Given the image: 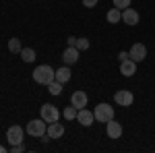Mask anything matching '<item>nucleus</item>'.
Here are the masks:
<instances>
[{
  "instance_id": "6e6552de",
  "label": "nucleus",
  "mask_w": 155,
  "mask_h": 153,
  "mask_svg": "<svg viewBox=\"0 0 155 153\" xmlns=\"http://www.w3.org/2000/svg\"><path fill=\"white\" fill-rule=\"evenodd\" d=\"M77 122H79L81 126H91V124L95 122V114H93V112H89L87 108H81V110H79V114H77Z\"/></svg>"
},
{
  "instance_id": "5701e85b",
  "label": "nucleus",
  "mask_w": 155,
  "mask_h": 153,
  "mask_svg": "<svg viewBox=\"0 0 155 153\" xmlns=\"http://www.w3.org/2000/svg\"><path fill=\"white\" fill-rule=\"evenodd\" d=\"M25 151V145L19 143V145H11V153H23Z\"/></svg>"
},
{
  "instance_id": "f3484780",
  "label": "nucleus",
  "mask_w": 155,
  "mask_h": 153,
  "mask_svg": "<svg viewBox=\"0 0 155 153\" xmlns=\"http://www.w3.org/2000/svg\"><path fill=\"white\" fill-rule=\"evenodd\" d=\"M21 50H23V46H21V39H19V37L8 39V52H12V54H21Z\"/></svg>"
},
{
  "instance_id": "f03ea898",
  "label": "nucleus",
  "mask_w": 155,
  "mask_h": 153,
  "mask_svg": "<svg viewBox=\"0 0 155 153\" xmlns=\"http://www.w3.org/2000/svg\"><path fill=\"white\" fill-rule=\"evenodd\" d=\"M27 135H31V137H44L46 132H48V122L41 118H35V120H29L27 122Z\"/></svg>"
},
{
  "instance_id": "39448f33",
  "label": "nucleus",
  "mask_w": 155,
  "mask_h": 153,
  "mask_svg": "<svg viewBox=\"0 0 155 153\" xmlns=\"http://www.w3.org/2000/svg\"><path fill=\"white\" fill-rule=\"evenodd\" d=\"M39 116L50 124V122H58L60 112H58V108H56V106H52V104H44L41 110H39Z\"/></svg>"
},
{
  "instance_id": "1a4fd4ad",
  "label": "nucleus",
  "mask_w": 155,
  "mask_h": 153,
  "mask_svg": "<svg viewBox=\"0 0 155 153\" xmlns=\"http://www.w3.org/2000/svg\"><path fill=\"white\" fill-rule=\"evenodd\" d=\"M79 56H81V52L74 46H68L62 52V60H64V64H68V66H71V64H77V62H79Z\"/></svg>"
},
{
  "instance_id": "7ed1b4c3",
  "label": "nucleus",
  "mask_w": 155,
  "mask_h": 153,
  "mask_svg": "<svg viewBox=\"0 0 155 153\" xmlns=\"http://www.w3.org/2000/svg\"><path fill=\"white\" fill-rule=\"evenodd\" d=\"M93 114H95V122H104L106 124L110 120H114V108L110 104H97Z\"/></svg>"
},
{
  "instance_id": "9b49d317",
  "label": "nucleus",
  "mask_w": 155,
  "mask_h": 153,
  "mask_svg": "<svg viewBox=\"0 0 155 153\" xmlns=\"http://www.w3.org/2000/svg\"><path fill=\"white\" fill-rule=\"evenodd\" d=\"M106 132L110 139H120L122 137V124L116 120H110V122H106Z\"/></svg>"
},
{
  "instance_id": "2eb2a0df",
  "label": "nucleus",
  "mask_w": 155,
  "mask_h": 153,
  "mask_svg": "<svg viewBox=\"0 0 155 153\" xmlns=\"http://www.w3.org/2000/svg\"><path fill=\"white\" fill-rule=\"evenodd\" d=\"M71 77H72V72H71V68H68V64H64L62 68H58V71H56V81L62 83V85L71 81Z\"/></svg>"
},
{
  "instance_id": "0eeeda50",
  "label": "nucleus",
  "mask_w": 155,
  "mask_h": 153,
  "mask_svg": "<svg viewBox=\"0 0 155 153\" xmlns=\"http://www.w3.org/2000/svg\"><path fill=\"white\" fill-rule=\"evenodd\" d=\"M128 56L139 64V62H143V60L147 58V48H145L143 44H132V48L128 50Z\"/></svg>"
},
{
  "instance_id": "aec40b11",
  "label": "nucleus",
  "mask_w": 155,
  "mask_h": 153,
  "mask_svg": "<svg viewBox=\"0 0 155 153\" xmlns=\"http://www.w3.org/2000/svg\"><path fill=\"white\" fill-rule=\"evenodd\" d=\"M77 114H79V110L72 106V104L66 106V110H64V118H66V120H77Z\"/></svg>"
},
{
  "instance_id": "f8f14e48",
  "label": "nucleus",
  "mask_w": 155,
  "mask_h": 153,
  "mask_svg": "<svg viewBox=\"0 0 155 153\" xmlns=\"http://www.w3.org/2000/svg\"><path fill=\"white\" fill-rule=\"evenodd\" d=\"M139 19H141V17H139V12L134 11V8H130V6L122 11V21H124L126 25H130V27L139 25Z\"/></svg>"
},
{
  "instance_id": "b1692460",
  "label": "nucleus",
  "mask_w": 155,
  "mask_h": 153,
  "mask_svg": "<svg viewBox=\"0 0 155 153\" xmlns=\"http://www.w3.org/2000/svg\"><path fill=\"white\" fill-rule=\"evenodd\" d=\"M83 6H87V8H93V6H97V0H83Z\"/></svg>"
},
{
  "instance_id": "4be33fe9",
  "label": "nucleus",
  "mask_w": 155,
  "mask_h": 153,
  "mask_svg": "<svg viewBox=\"0 0 155 153\" xmlns=\"http://www.w3.org/2000/svg\"><path fill=\"white\" fill-rule=\"evenodd\" d=\"M112 2H114V6H116V8L124 11V8H128V6H130L132 0H112Z\"/></svg>"
},
{
  "instance_id": "a878e982",
  "label": "nucleus",
  "mask_w": 155,
  "mask_h": 153,
  "mask_svg": "<svg viewBox=\"0 0 155 153\" xmlns=\"http://www.w3.org/2000/svg\"><path fill=\"white\" fill-rule=\"evenodd\" d=\"M66 44H68V46H74V44H77V37H74V35H71L68 39H66Z\"/></svg>"
},
{
  "instance_id": "bb28decb",
  "label": "nucleus",
  "mask_w": 155,
  "mask_h": 153,
  "mask_svg": "<svg viewBox=\"0 0 155 153\" xmlns=\"http://www.w3.org/2000/svg\"><path fill=\"white\" fill-rule=\"evenodd\" d=\"M6 151V147H2V145H0V153H4Z\"/></svg>"
},
{
  "instance_id": "393cba45",
  "label": "nucleus",
  "mask_w": 155,
  "mask_h": 153,
  "mask_svg": "<svg viewBox=\"0 0 155 153\" xmlns=\"http://www.w3.org/2000/svg\"><path fill=\"white\" fill-rule=\"evenodd\" d=\"M118 58H120V62H122V60L130 58V56H128V52H120V54H118Z\"/></svg>"
},
{
  "instance_id": "a211bd4d",
  "label": "nucleus",
  "mask_w": 155,
  "mask_h": 153,
  "mask_svg": "<svg viewBox=\"0 0 155 153\" xmlns=\"http://www.w3.org/2000/svg\"><path fill=\"white\" fill-rule=\"evenodd\" d=\"M21 58H23V62H33L35 60V50L33 48H23L21 50Z\"/></svg>"
},
{
  "instance_id": "dca6fc26",
  "label": "nucleus",
  "mask_w": 155,
  "mask_h": 153,
  "mask_svg": "<svg viewBox=\"0 0 155 153\" xmlns=\"http://www.w3.org/2000/svg\"><path fill=\"white\" fill-rule=\"evenodd\" d=\"M107 21H110V23H120V21H122V11L116 8V6L110 8V11H107Z\"/></svg>"
},
{
  "instance_id": "f257e3e1",
  "label": "nucleus",
  "mask_w": 155,
  "mask_h": 153,
  "mask_svg": "<svg viewBox=\"0 0 155 153\" xmlns=\"http://www.w3.org/2000/svg\"><path fill=\"white\" fill-rule=\"evenodd\" d=\"M33 81L39 85H50L52 81H56V71L50 66V64H39L35 71H33Z\"/></svg>"
},
{
  "instance_id": "4468645a",
  "label": "nucleus",
  "mask_w": 155,
  "mask_h": 153,
  "mask_svg": "<svg viewBox=\"0 0 155 153\" xmlns=\"http://www.w3.org/2000/svg\"><path fill=\"white\" fill-rule=\"evenodd\" d=\"M64 135V124L60 122H50L48 124V137L50 139H60Z\"/></svg>"
},
{
  "instance_id": "20e7f679",
  "label": "nucleus",
  "mask_w": 155,
  "mask_h": 153,
  "mask_svg": "<svg viewBox=\"0 0 155 153\" xmlns=\"http://www.w3.org/2000/svg\"><path fill=\"white\" fill-rule=\"evenodd\" d=\"M25 132H27V130H23V126L12 124L11 128L6 130V141H8V145H19V143H23Z\"/></svg>"
},
{
  "instance_id": "423d86ee",
  "label": "nucleus",
  "mask_w": 155,
  "mask_h": 153,
  "mask_svg": "<svg viewBox=\"0 0 155 153\" xmlns=\"http://www.w3.org/2000/svg\"><path fill=\"white\" fill-rule=\"evenodd\" d=\"M114 101L122 108H128V106H132V101H134V95H132L130 91H126V89H120V91L114 93Z\"/></svg>"
},
{
  "instance_id": "6ab92c4d",
  "label": "nucleus",
  "mask_w": 155,
  "mask_h": 153,
  "mask_svg": "<svg viewBox=\"0 0 155 153\" xmlns=\"http://www.w3.org/2000/svg\"><path fill=\"white\" fill-rule=\"evenodd\" d=\"M89 46H91V42H89L87 37H77V44H74V48H77L79 52H83V50H89Z\"/></svg>"
},
{
  "instance_id": "9d476101",
  "label": "nucleus",
  "mask_w": 155,
  "mask_h": 153,
  "mask_svg": "<svg viewBox=\"0 0 155 153\" xmlns=\"http://www.w3.org/2000/svg\"><path fill=\"white\" fill-rule=\"evenodd\" d=\"M71 104L77 108V110H81V108H87L89 97H87V93H85V91H74V93L71 95Z\"/></svg>"
},
{
  "instance_id": "412c9836",
  "label": "nucleus",
  "mask_w": 155,
  "mask_h": 153,
  "mask_svg": "<svg viewBox=\"0 0 155 153\" xmlns=\"http://www.w3.org/2000/svg\"><path fill=\"white\" fill-rule=\"evenodd\" d=\"M48 91H50L52 95H60V93H62V83H58V81H52V83L48 85Z\"/></svg>"
},
{
  "instance_id": "ddd939ff",
  "label": "nucleus",
  "mask_w": 155,
  "mask_h": 153,
  "mask_svg": "<svg viewBox=\"0 0 155 153\" xmlns=\"http://www.w3.org/2000/svg\"><path fill=\"white\" fill-rule=\"evenodd\" d=\"M120 72L124 75V77H132L134 72H137V62L132 58H126L120 62Z\"/></svg>"
}]
</instances>
